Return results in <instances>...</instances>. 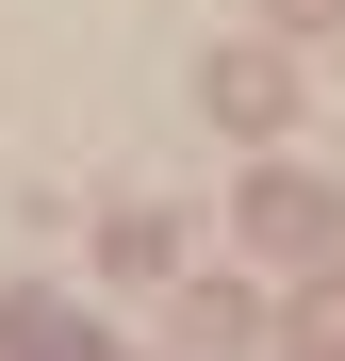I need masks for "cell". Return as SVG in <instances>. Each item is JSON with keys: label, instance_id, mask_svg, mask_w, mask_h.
Here are the masks:
<instances>
[{"label": "cell", "instance_id": "7a4b0ae2", "mask_svg": "<svg viewBox=\"0 0 345 361\" xmlns=\"http://www.w3.org/2000/svg\"><path fill=\"white\" fill-rule=\"evenodd\" d=\"M296 361H345V312H313V329H296Z\"/></svg>", "mask_w": 345, "mask_h": 361}, {"label": "cell", "instance_id": "6da1fadb", "mask_svg": "<svg viewBox=\"0 0 345 361\" xmlns=\"http://www.w3.org/2000/svg\"><path fill=\"white\" fill-rule=\"evenodd\" d=\"M230 132H279V115H296V82H279V49H214V82H198Z\"/></svg>", "mask_w": 345, "mask_h": 361}, {"label": "cell", "instance_id": "3957f363", "mask_svg": "<svg viewBox=\"0 0 345 361\" xmlns=\"http://www.w3.org/2000/svg\"><path fill=\"white\" fill-rule=\"evenodd\" d=\"M329 17H345V0H279V33H329Z\"/></svg>", "mask_w": 345, "mask_h": 361}]
</instances>
